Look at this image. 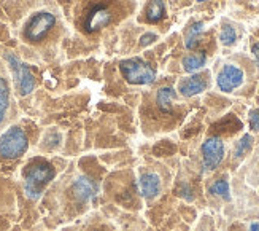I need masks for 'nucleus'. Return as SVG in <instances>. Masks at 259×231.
Here are the masks:
<instances>
[{
	"instance_id": "nucleus-1",
	"label": "nucleus",
	"mask_w": 259,
	"mask_h": 231,
	"mask_svg": "<svg viewBox=\"0 0 259 231\" xmlns=\"http://www.w3.org/2000/svg\"><path fill=\"white\" fill-rule=\"evenodd\" d=\"M54 168L45 159H33L24 171V191L27 198L37 201L45 187L54 179Z\"/></svg>"
},
{
	"instance_id": "nucleus-2",
	"label": "nucleus",
	"mask_w": 259,
	"mask_h": 231,
	"mask_svg": "<svg viewBox=\"0 0 259 231\" xmlns=\"http://www.w3.org/2000/svg\"><path fill=\"white\" fill-rule=\"evenodd\" d=\"M122 78L131 85H153L156 82V71L142 57H131L119 62Z\"/></svg>"
},
{
	"instance_id": "nucleus-3",
	"label": "nucleus",
	"mask_w": 259,
	"mask_h": 231,
	"mask_svg": "<svg viewBox=\"0 0 259 231\" xmlns=\"http://www.w3.org/2000/svg\"><path fill=\"white\" fill-rule=\"evenodd\" d=\"M29 147V139L26 133L18 126H13L0 136V158L16 159L26 153Z\"/></svg>"
},
{
	"instance_id": "nucleus-4",
	"label": "nucleus",
	"mask_w": 259,
	"mask_h": 231,
	"mask_svg": "<svg viewBox=\"0 0 259 231\" xmlns=\"http://www.w3.org/2000/svg\"><path fill=\"white\" fill-rule=\"evenodd\" d=\"M56 26V18L54 15L48 13V11H40L35 13L24 27V39L30 43H38L47 39L48 34Z\"/></svg>"
},
{
	"instance_id": "nucleus-5",
	"label": "nucleus",
	"mask_w": 259,
	"mask_h": 231,
	"mask_svg": "<svg viewBox=\"0 0 259 231\" xmlns=\"http://www.w3.org/2000/svg\"><path fill=\"white\" fill-rule=\"evenodd\" d=\"M5 57H7V61L10 64L11 72H13L15 83H16L19 94L21 96L30 94V92L33 91V88H35V78H33L29 65H26L24 62H21L18 57L15 54H11V53H8Z\"/></svg>"
},
{
	"instance_id": "nucleus-6",
	"label": "nucleus",
	"mask_w": 259,
	"mask_h": 231,
	"mask_svg": "<svg viewBox=\"0 0 259 231\" xmlns=\"http://www.w3.org/2000/svg\"><path fill=\"white\" fill-rule=\"evenodd\" d=\"M111 18H113L111 10L104 4H97L88 11L84 22H83V29L86 34H94L100 29H104L105 26H108L111 22Z\"/></svg>"
},
{
	"instance_id": "nucleus-7",
	"label": "nucleus",
	"mask_w": 259,
	"mask_h": 231,
	"mask_svg": "<svg viewBox=\"0 0 259 231\" xmlns=\"http://www.w3.org/2000/svg\"><path fill=\"white\" fill-rule=\"evenodd\" d=\"M243 71L237 65L228 64L224 65L218 77H217V85L223 92H232L234 89H237L243 85Z\"/></svg>"
},
{
	"instance_id": "nucleus-8",
	"label": "nucleus",
	"mask_w": 259,
	"mask_h": 231,
	"mask_svg": "<svg viewBox=\"0 0 259 231\" xmlns=\"http://www.w3.org/2000/svg\"><path fill=\"white\" fill-rule=\"evenodd\" d=\"M202 156H204V166L208 171L217 169L224 158V144L220 137H208L202 145Z\"/></svg>"
},
{
	"instance_id": "nucleus-9",
	"label": "nucleus",
	"mask_w": 259,
	"mask_h": 231,
	"mask_svg": "<svg viewBox=\"0 0 259 231\" xmlns=\"http://www.w3.org/2000/svg\"><path fill=\"white\" fill-rule=\"evenodd\" d=\"M70 191H72V196H73V200L76 203L86 204L89 200H93L94 196H96V193H97V185H96V182L91 177L81 176V177H78L73 182Z\"/></svg>"
},
{
	"instance_id": "nucleus-10",
	"label": "nucleus",
	"mask_w": 259,
	"mask_h": 231,
	"mask_svg": "<svg viewBox=\"0 0 259 231\" xmlns=\"http://www.w3.org/2000/svg\"><path fill=\"white\" fill-rule=\"evenodd\" d=\"M205 88H207V80L202 75H191V77L182 80L178 85V91L182 92V96H185V97L197 96L202 91H205Z\"/></svg>"
},
{
	"instance_id": "nucleus-11",
	"label": "nucleus",
	"mask_w": 259,
	"mask_h": 231,
	"mask_svg": "<svg viewBox=\"0 0 259 231\" xmlns=\"http://www.w3.org/2000/svg\"><path fill=\"white\" fill-rule=\"evenodd\" d=\"M140 191L145 196L146 200H153L156 198L161 191V179L157 174H153V172H148V174H143L140 177Z\"/></svg>"
},
{
	"instance_id": "nucleus-12",
	"label": "nucleus",
	"mask_w": 259,
	"mask_h": 231,
	"mask_svg": "<svg viewBox=\"0 0 259 231\" xmlns=\"http://www.w3.org/2000/svg\"><path fill=\"white\" fill-rule=\"evenodd\" d=\"M177 97V92L174 88L170 86H162L159 88L156 94V104L157 107H159L164 113H172V106H174V101Z\"/></svg>"
},
{
	"instance_id": "nucleus-13",
	"label": "nucleus",
	"mask_w": 259,
	"mask_h": 231,
	"mask_svg": "<svg viewBox=\"0 0 259 231\" xmlns=\"http://www.w3.org/2000/svg\"><path fill=\"white\" fill-rule=\"evenodd\" d=\"M205 62H207V54L204 51L196 53V54H188L182 61L185 72H188V74H194V72L200 71V69L205 65Z\"/></svg>"
},
{
	"instance_id": "nucleus-14",
	"label": "nucleus",
	"mask_w": 259,
	"mask_h": 231,
	"mask_svg": "<svg viewBox=\"0 0 259 231\" xmlns=\"http://www.w3.org/2000/svg\"><path fill=\"white\" fill-rule=\"evenodd\" d=\"M165 16V4L164 0H150L148 7H146V21L156 24V22L162 21Z\"/></svg>"
},
{
	"instance_id": "nucleus-15",
	"label": "nucleus",
	"mask_w": 259,
	"mask_h": 231,
	"mask_svg": "<svg viewBox=\"0 0 259 231\" xmlns=\"http://www.w3.org/2000/svg\"><path fill=\"white\" fill-rule=\"evenodd\" d=\"M204 27L205 26L202 21H197V22H194V24H191V27L186 32V39H185V46L188 50H194L199 45L200 36L204 34Z\"/></svg>"
},
{
	"instance_id": "nucleus-16",
	"label": "nucleus",
	"mask_w": 259,
	"mask_h": 231,
	"mask_svg": "<svg viewBox=\"0 0 259 231\" xmlns=\"http://www.w3.org/2000/svg\"><path fill=\"white\" fill-rule=\"evenodd\" d=\"M10 106V89L7 80L0 77V123L5 120V115Z\"/></svg>"
},
{
	"instance_id": "nucleus-17",
	"label": "nucleus",
	"mask_w": 259,
	"mask_h": 231,
	"mask_svg": "<svg viewBox=\"0 0 259 231\" xmlns=\"http://www.w3.org/2000/svg\"><path fill=\"white\" fill-rule=\"evenodd\" d=\"M253 147V137L250 134H245L240 141L235 145V150H234V156L235 158H243L246 153L250 152Z\"/></svg>"
},
{
	"instance_id": "nucleus-18",
	"label": "nucleus",
	"mask_w": 259,
	"mask_h": 231,
	"mask_svg": "<svg viewBox=\"0 0 259 231\" xmlns=\"http://www.w3.org/2000/svg\"><path fill=\"white\" fill-rule=\"evenodd\" d=\"M210 193L220 196V198H223V200H229V198H231V194H229V183H228V180H226V179H220V180H217V182L210 187Z\"/></svg>"
},
{
	"instance_id": "nucleus-19",
	"label": "nucleus",
	"mask_w": 259,
	"mask_h": 231,
	"mask_svg": "<svg viewBox=\"0 0 259 231\" xmlns=\"http://www.w3.org/2000/svg\"><path fill=\"white\" fill-rule=\"evenodd\" d=\"M235 40H237V32H235V29L229 24L223 26L221 32H220V42L224 46H232L235 43Z\"/></svg>"
},
{
	"instance_id": "nucleus-20",
	"label": "nucleus",
	"mask_w": 259,
	"mask_h": 231,
	"mask_svg": "<svg viewBox=\"0 0 259 231\" xmlns=\"http://www.w3.org/2000/svg\"><path fill=\"white\" fill-rule=\"evenodd\" d=\"M250 128L254 133L259 131V109L250 110Z\"/></svg>"
},
{
	"instance_id": "nucleus-21",
	"label": "nucleus",
	"mask_w": 259,
	"mask_h": 231,
	"mask_svg": "<svg viewBox=\"0 0 259 231\" xmlns=\"http://www.w3.org/2000/svg\"><path fill=\"white\" fill-rule=\"evenodd\" d=\"M154 40H157V36H156V34H153V32H148V34H145V36L140 37V45L146 46V45L153 43Z\"/></svg>"
},
{
	"instance_id": "nucleus-22",
	"label": "nucleus",
	"mask_w": 259,
	"mask_h": 231,
	"mask_svg": "<svg viewBox=\"0 0 259 231\" xmlns=\"http://www.w3.org/2000/svg\"><path fill=\"white\" fill-rule=\"evenodd\" d=\"M251 53H253V57H254V61H256V65L259 67V42H254L251 45Z\"/></svg>"
},
{
	"instance_id": "nucleus-23",
	"label": "nucleus",
	"mask_w": 259,
	"mask_h": 231,
	"mask_svg": "<svg viewBox=\"0 0 259 231\" xmlns=\"http://www.w3.org/2000/svg\"><path fill=\"white\" fill-rule=\"evenodd\" d=\"M250 231H259V222H254L250 225Z\"/></svg>"
},
{
	"instance_id": "nucleus-24",
	"label": "nucleus",
	"mask_w": 259,
	"mask_h": 231,
	"mask_svg": "<svg viewBox=\"0 0 259 231\" xmlns=\"http://www.w3.org/2000/svg\"><path fill=\"white\" fill-rule=\"evenodd\" d=\"M197 2H199V4H202V2H205V0H197Z\"/></svg>"
},
{
	"instance_id": "nucleus-25",
	"label": "nucleus",
	"mask_w": 259,
	"mask_h": 231,
	"mask_svg": "<svg viewBox=\"0 0 259 231\" xmlns=\"http://www.w3.org/2000/svg\"><path fill=\"white\" fill-rule=\"evenodd\" d=\"M94 231H97V229H94Z\"/></svg>"
}]
</instances>
